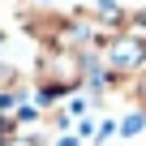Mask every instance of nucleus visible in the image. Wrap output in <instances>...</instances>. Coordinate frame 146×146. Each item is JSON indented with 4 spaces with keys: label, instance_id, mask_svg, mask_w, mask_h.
I'll return each mask as SVG.
<instances>
[{
    "label": "nucleus",
    "instance_id": "20e7f679",
    "mask_svg": "<svg viewBox=\"0 0 146 146\" xmlns=\"http://www.w3.org/2000/svg\"><path fill=\"white\" fill-rule=\"evenodd\" d=\"M0 137H5V125H0Z\"/></svg>",
    "mask_w": 146,
    "mask_h": 146
},
{
    "label": "nucleus",
    "instance_id": "f257e3e1",
    "mask_svg": "<svg viewBox=\"0 0 146 146\" xmlns=\"http://www.w3.org/2000/svg\"><path fill=\"white\" fill-rule=\"evenodd\" d=\"M142 129H146V112H137V108H129V112L116 120V133H120V137H137Z\"/></svg>",
    "mask_w": 146,
    "mask_h": 146
},
{
    "label": "nucleus",
    "instance_id": "7ed1b4c3",
    "mask_svg": "<svg viewBox=\"0 0 146 146\" xmlns=\"http://www.w3.org/2000/svg\"><path fill=\"white\" fill-rule=\"evenodd\" d=\"M112 137H116V120L108 116V120H99V125H95V137H90V142H95V146H108Z\"/></svg>",
    "mask_w": 146,
    "mask_h": 146
},
{
    "label": "nucleus",
    "instance_id": "f03ea898",
    "mask_svg": "<svg viewBox=\"0 0 146 146\" xmlns=\"http://www.w3.org/2000/svg\"><path fill=\"white\" fill-rule=\"evenodd\" d=\"M0 146H47V137L43 133H5Z\"/></svg>",
    "mask_w": 146,
    "mask_h": 146
}]
</instances>
